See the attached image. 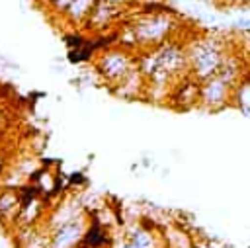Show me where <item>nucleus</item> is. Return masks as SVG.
I'll return each mask as SVG.
<instances>
[{
    "instance_id": "obj_1",
    "label": "nucleus",
    "mask_w": 250,
    "mask_h": 248,
    "mask_svg": "<svg viewBox=\"0 0 250 248\" xmlns=\"http://www.w3.org/2000/svg\"><path fill=\"white\" fill-rule=\"evenodd\" d=\"M188 55V72L203 82L211 76H215L223 64V59L227 55L225 41L219 37H199L186 45Z\"/></svg>"
},
{
    "instance_id": "obj_2",
    "label": "nucleus",
    "mask_w": 250,
    "mask_h": 248,
    "mask_svg": "<svg viewBox=\"0 0 250 248\" xmlns=\"http://www.w3.org/2000/svg\"><path fill=\"white\" fill-rule=\"evenodd\" d=\"M174 29H176L174 16L168 12H162L158 8H154L150 14H143L131 25V33L135 37L137 47H143L145 51L154 49L160 43L168 41L172 37Z\"/></svg>"
},
{
    "instance_id": "obj_3",
    "label": "nucleus",
    "mask_w": 250,
    "mask_h": 248,
    "mask_svg": "<svg viewBox=\"0 0 250 248\" xmlns=\"http://www.w3.org/2000/svg\"><path fill=\"white\" fill-rule=\"evenodd\" d=\"M137 66L135 57L131 55L129 49L121 47V45H113L104 49V53L98 59V70L100 74L113 84V88Z\"/></svg>"
},
{
    "instance_id": "obj_4",
    "label": "nucleus",
    "mask_w": 250,
    "mask_h": 248,
    "mask_svg": "<svg viewBox=\"0 0 250 248\" xmlns=\"http://www.w3.org/2000/svg\"><path fill=\"white\" fill-rule=\"evenodd\" d=\"M232 92L234 86L215 74L199 84V107H205L209 111H219L225 105L232 103Z\"/></svg>"
},
{
    "instance_id": "obj_5",
    "label": "nucleus",
    "mask_w": 250,
    "mask_h": 248,
    "mask_svg": "<svg viewBox=\"0 0 250 248\" xmlns=\"http://www.w3.org/2000/svg\"><path fill=\"white\" fill-rule=\"evenodd\" d=\"M86 227H88V223L84 221L82 215L70 219L68 223H62L61 227H57L53 230L49 248H78L82 244Z\"/></svg>"
},
{
    "instance_id": "obj_6",
    "label": "nucleus",
    "mask_w": 250,
    "mask_h": 248,
    "mask_svg": "<svg viewBox=\"0 0 250 248\" xmlns=\"http://www.w3.org/2000/svg\"><path fill=\"white\" fill-rule=\"evenodd\" d=\"M199 84L201 82L195 80L189 72L180 76L168 96L170 105H174L178 109H189V107L199 105Z\"/></svg>"
},
{
    "instance_id": "obj_7",
    "label": "nucleus",
    "mask_w": 250,
    "mask_h": 248,
    "mask_svg": "<svg viewBox=\"0 0 250 248\" xmlns=\"http://www.w3.org/2000/svg\"><path fill=\"white\" fill-rule=\"evenodd\" d=\"M119 12H123V6H111L107 2L98 0L96 6L92 8L90 16L86 18V25L88 27H94V29H105L115 20V16Z\"/></svg>"
},
{
    "instance_id": "obj_8",
    "label": "nucleus",
    "mask_w": 250,
    "mask_h": 248,
    "mask_svg": "<svg viewBox=\"0 0 250 248\" xmlns=\"http://www.w3.org/2000/svg\"><path fill=\"white\" fill-rule=\"evenodd\" d=\"M20 207H21V199H20V191L14 187H4L0 189V221H12L18 223V215H20Z\"/></svg>"
},
{
    "instance_id": "obj_9",
    "label": "nucleus",
    "mask_w": 250,
    "mask_h": 248,
    "mask_svg": "<svg viewBox=\"0 0 250 248\" xmlns=\"http://www.w3.org/2000/svg\"><path fill=\"white\" fill-rule=\"evenodd\" d=\"M96 2H98V0H72V4H70V8L66 10L64 18H66L72 25H78V23L86 21V18L90 16V12H92V8L96 6Z\"/></svg>"
},
{
    "instance_id": "obj_10",
    "label": "nucleus",
    "mask_w": 250,
    "mask_h": 248,
    "mask_svg": "<svg viewBox=\"0 0 250 248\" xmlns=\"http://www.w3.org/2000/svg\"><path fill=\"white\" fill-rule=\"evenodd\" d=\"M232 103L240 109V113L250 117V78H244V80L240 78V82L234 86Z\"/></svg>"
},
{
    "instance_id": "obj_11",
    "label": "nucleus",
    "mask_w": 250,
    "mask_h": 248,
    "mask_svg": "<svg viewBox=\"0 0 250 248\" xmlns=\"http://www.w3.org/2000/svg\"><path fill=\"white\" fill-rule=\"evenodd\" d=\"M51 2V6H53V10L57 12V14H66V10L70 8V4H72V0H49Z\"/></svg>"
},
{
    "instance_id": "obj_12",
    "label": "nucleus",
    "mask_w": 250,
    "mask_h": 248,
    "mask_svg": "<svg viewBox=\"0 0 250 248\" xmlns=\"http://www.w3.org/2000/svg\"><path fill=\"white\" fill-rule=\"evenodd\" d=\"M234 27L240 29V31H250V20L248 18H240L234 21Z\"/></svg>"
},
{
    "instance_id": "obj_13",
    "label": "nucleus",
    "mask_w": 250,
    "mask_h": 248,
    "mask_svg": "<svg viewBox=\"0 0 250 248\" xmlns=\"http://www.w3.org/2000/svg\"><path fill=\"white\" fill-rule=\"evenodd\" d=\"M102 2H107V4H111V6H127V4H131V2H135V0H102Z\"/></svg>"
},
{
    "instance_id": "obj_14",
    "label": "nucleus",
    "mask_w": 250,
    "mask_h": 248,
    "mask_svg": "<svg viewBox=\"0 0 250 248\" xmlns=\"http://www.w3.org/2000/svg\"><path fill=\"white\" fill-rule=\"evenodd\" d=\"M135 2L141 6H160L162 4V0H135Z\"/></svg>"
},
{
    "instance_id": "obj_15",
    "label": "nucleus",
    "mask_w": 250,
    "mask_h": 248,
    "mask_svg": "<svg viewBox=\"0 0 250 248\" xmlns=\"http://www.w3.org/2000/svg\"><path fill=\"white\" fill-rule=\"evenodd\" d=\"M121 248H137V246H135L133 242H129V240H125V242L121 244Z\"/></svg>"
},
{
    "instance_id": "obj_16",
    "label": "nucleus",
    "mask_w": 250,
    "mask_h": 248,
    "mask_svg": "<svg viewBox=\"0 0 250 248\" xmlns=\"http://www.w3.org/2000/svg\"><path fill=\"white\" fill-rule=\"evenodd\" d=\"M2 160H4V158H2V154H0V176H2V170H4V166H2Z\"/></svg>"
}]
</instances>
